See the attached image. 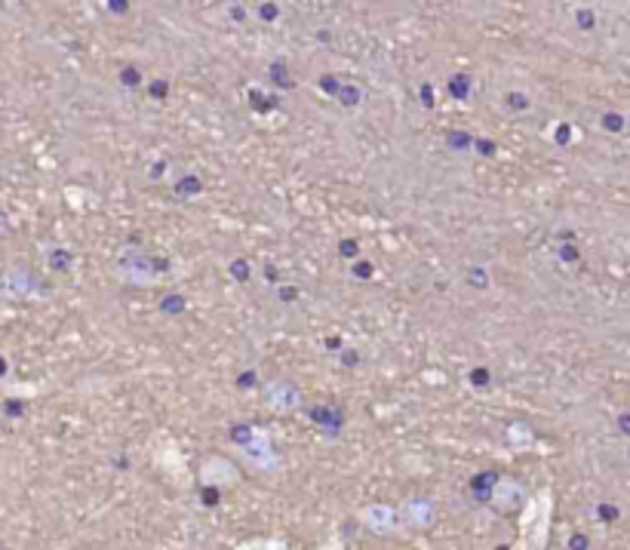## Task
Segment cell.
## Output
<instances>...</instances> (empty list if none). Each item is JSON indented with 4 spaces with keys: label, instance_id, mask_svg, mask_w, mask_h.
I'll return each instance as SVG.
<instances>
[{
    "label": "cell",
    "instance_id": "cell-1",
    "mask_svg": "<svg viewBox=\"0 0 630 550\" xmlns=\"http://www.w3.org/2000/svg\"><path fill=\"white\" fill-rule=\"evenodd\" d=\"M363 523L370 526L375 536H388V532H394L397 529V513L391 508H382V505H375L363 513Z\"/></svg>",
    "mask_w": 630,
    "mask_h": 550
},
{
    "label": "cell",
    "instance_id": "cell-2",
    "mask_svg": "<svg viewBox=\"0 0 630 550\" xmlns=\"http://www.w3.org/2000/svg\"><path fill=\"white\" fill-rule=\"evenodd\" d=\"M403 523L412 526V529H425V526L434 523V508L427 501H412L403 510Z\"/></svg>",
    "mask_w": 630,
    "mask_h": 550
}]
</instances>
